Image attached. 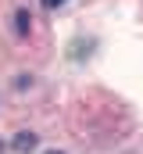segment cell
<instances>
[{"mask_svg":"<svg viewBox=\"0 0 143 154\" xmlns=\"http://www.w3.org/2000/svg\"><path fill=\"white\" fill-rule=\"evenodd\" d=\"M29 29H32V14H29L25 7H22V11H14V32H18V36H25Z\"/></svg>","mask_w":143,"mask_h":154,"instance_id":"6da1fadb","label":"cell"},{"mask_svg":"<svg viewBox=\"0 0 143 154\" xmlns=\"http://www.w3.org/2000/svg\"><path fill=\"white\" fill-rule=\"evenodd\" d=\"M36 140H39L36 133H18V136H14V151H18V154L32 151V147H36Z\"/></svg>","mask_w":143,"mask_h":154,"instance_id":"7a4b0ae2","label":"cell"},{"mask_svg":"<svg viewBox=\"0 0 143 154\" xmlns=\"http://www.w3.org/2000/svg\"><path fill=\"white\" fill-rule=\"evenodd\" d=\"M65 4H68V0H43V7H47V11H57V7H65Z\"/></svg>","mask_w":143,"mask_h":154,"instance_id":"3957f363","label":"cell"},{"mask_svg":"<svg viewBox=\"0 0 143 154\" xmlns=\"http://www.w3.org/2000/svg\"><path fill=\"white\" fill-rule=\"evenodd\" d=\"M47 154H65V151H47Z\"/></svg>","mask_w":143,"mask_h":154,"instance_id":"277c9868","label":"cell"},{"mask_svg":"<svg viewBox=\"0 0 143 154\" xmlns=\"http://www.w3.org/2000/svg\"><path fill=\"white\" fill-rule=\"evenodd\" d=\"M0 151H4V143H0Z\"/></svg>","mask_w":143,"mask_h":154,"instance_id":"5b68a950","label":"cell"}]
</instances>
